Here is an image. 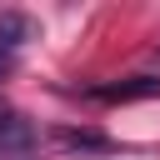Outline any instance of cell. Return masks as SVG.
<instances>
[{
	"label": "cell",
	"mask_w": 160,
	"mask_h": 160,
	"mask_svg": "<svg viewBox=\"0 0 160 160\" xmlns=\"http://www.w3.org/2000/svg\"><path fill=\"white\" fill-rule=\"evenodd\" d=\"M85 95H90V100H105V105H120V100H155V95H160V80H155V75H135V80H115V85H90Z\"/></svg>",
	"instance_id": "obj_1"
},
{
	"label": "cell",
	"mask_w": 160,
	"mask_h": 160,
	"mask_svg": "<svg viewBox=\"0 0 160 160\" xmlns=\"http://www.w3.org/2000/svg\"><path fill=\"white\" fill-rule=\"evenodd\" d=\"M30 35H35V20H30V15H20V10H0V50L15 55V45H25Z\"/></svg>",
	"instance_id": "obj_3"
},
{
	"label": "cell",
	"mask_w": 160,
	"mask_h": 160,
	"mask_svg": "<svg viewBox=\"0 0 160 160\" xmlns=\"http://www.w3.org/2000/svg\"><path fill=\"white\" fill-rule=\"evenodd\" d=\"M10 70H15V55H10V50H0V80H5Z\"/></svg>",
	"instance_id": "obj_4"
},
{
	"label": "cell",
	"mask_w": 160,
	"mask_h": 160,
	"mask_svg": "<svg viewBox=\"0 0 160 160\" xmlns=\"http://www.w3.org/2000/svg\"><path fill=\"white\" fill-rule=\"evenodd\" d=\"M50 145H55V150H70V155H105V150H115L105 135H95V130H70V125L50 130Z\"/></svg>",
	"instance_id": "obj_2"
},
{
	"label": "cell",
	"mask_w": 160,
	"mask_h": 160,
	"mask_svg": "<svg viewBox=\"0 0 160 160\" xmlns=\"http://www.w3.org/2000/svg\"><path fill=\"white\" fill-rule=\"evenodd\" d=\"M10 120H15V110H10V105H5V100H0V130H5V125H10Z\"/></svg>",
	"instance_id": "obj_5"
}]
</instances>
